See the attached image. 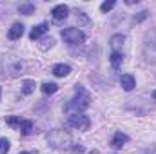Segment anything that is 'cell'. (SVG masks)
Listing matches in <instances>:
<instances>
[{"label":"cell","instance_id":"1","mask_svg":"<svg viewBox=\"0 0 156 154\" xmlns=\"http://www.w3.org/2000/svg\"><path fill=\"white\" fill-rule=\"evenodd\" d=\"M89 105H91V96H89V93L83 91V87L76 85V94H75V98L66 105V113H69V114L82 113V111H85Z\"/></svg>","mask_w":156,"mask_h":154},{"label":"cell","instance_id":"2","mask_svg":"<svg viewBox=\"0 0 156 154\" xmlns=\"http://www.w3.org/2000/svg\"><path fill=\"white\" fill-rule=\"evenodd\" d=\"M47 142L55 149H69L71 147V136L64 131H58V129L47 134Z\"/></svg>","mask_w":156,"mask_h":154},{"label":"cell","instance_id":"3","mask_svg":"<svg viewBox=\"0 0 156 154\" xmlns=\"http://www.w3.org/2000/svg\"><path fill=\"white\" fill-rule=\"evenodd\" d=\"M62 38L71 45H80L85 42V35L76 27H67V29H62Z\"/></svg>","mask_w":156,"mask_h":154},{"label":"cell","instance_id":"4","mask_svg":"<svg viewBox=\"0 0 156 154\" xmlns=\"http://www.w3.org/2000/svg\"><path fill=\"white\" fill-rule=\"evenodd\" d=\"M67 125L73 127V129H78V131H87L91 127V120L82 113H75V114H69Z\"/></svg>","mask_w":156,"mask_h":154},{"label":"cell","instance_id":"5","mask_svg":"<svg viewBox=\"0 0 156 154\" xmlns=\"http://www.w3.org/2000/svg\"><path fill=\"white\" fill-rule=\"evenodd\" d=\"M51 15H53V20H55V22H62V20L67 18V15H69V7H67L66 4H58V5L53 7Z\"/></svg>","mask_w":156,"mask_h":154},{"label":"cell","instance_id":"6","mask_svg":"<svg viewBox=\"0 0 156 154\" xmlns=\"http://www.w3.org/2000/svg\"><path fill=\"white\" fill-rule=\"evenodd\" d=\"M120 85H122V89L123 91H133L134 87H136V80H134V76L133 75H122V78H120Z\"/></svg>","mask_w":156,"mask_h":154},{"label":"cell","instance_id":"7","mask_svg":"<svg viewBox=\"0 0 156 154\" xmlns=\"http://www.w3.org/2000/svg\"><path fill=\"white\" fill-rule=\"evenodd\" d=\"M127 142H129V136H127V134H123V132H115V136H113V140H111V147H113V149H122Z\"/></svg>","mask_w":156,"mask_h":154},{"label":"cell","instance_id":"8","mask_svg":"<svg viewBox=\"0 0 156 154\" xmlns=\"http://www.w3.org/2000/svg\"><path fill=\"white\" fill-rule=\"evenodd\" d=\"M22 35H24V26H22L20 22L13 24V26H11V29L7 31V37H9V40H18Z\"/></svg>","mask_w":156,"mask_h":154},{"label":"cell","instance_id":"9","mask_svg":"<svg viewBox=\"0 0 156 154\" xmlns=\"http://www.w3.org/2000/svg\"><path fill=\"white\" fill-rule=\"evenodd\" d=\"M49 29V26L45 24V22H42V24H38V26H35L33 29H31V33H29V38L31 40H38L42 35H45V31Z\"/></svg>","mask_w":156,"mask_h":154},{"label":"cell","instance_id":"10","mask_svg":"<svg viewBox=\"0 0 156 154\" xmlns=\"http://www.w3.org/2000/svg\"><path fill=\"white\" fill-rule=\"evenodd\" d=\"M69 73H71V67H69L67 64H56V65L53 67V75H55V76H58V78L67 76Z\"/></svg>","mask_w":156,"mask_h":154},{"label":"cell","instance_id":"11","mask_svg":"<svg viewBox=\"0 0 156 154\" xmlns=\"http://www.w3.org/2000/svg\"><path fill=\"white\" fill-rule=\"evenodd\" d=\"M35 87H37L35 80H24V82H22V93H24L26 96L33 94V93H35Z\"/></svg>","mask_w":156,"mask_h":154},{"label":"cell","instance_id":"12","mask_svg":"<svg viewBox=\"0 0 156 154\" xmlns=\"http://www.w3.org/2000/svg\"><path fill=\"white\" fill-rule=\"evenodd\" d=\"M123 42H125V37H123V35H113L111 40H109V45H111L115 51H118V47H122Z\"/></svg>","mask_w":156,"mask_h":154},{"label":"cell","instance_id":"13","mask_svg":"<svg viewBox=\"0 0 156 154\" xmlns=\"http://www.w3.org/2000/svg\"><path fill=\"white\" fill-rule=\"evenodd\" d=\"M42 93L44 94H55L56 91H58V85L56 83H53V82H45V83H42Z\"/></svg>","mask_w":156,"mask_h":154},{"label":"cell","instance_id":"14","mask_svg":"<svg viewBox=\"0 0 156 154\" xmlns=\"http://www.w3.org/2000/svg\"><path fill=\"white\" fill-rule=\"evenodd\" d=\"M109 60H111V65H113L115 69H118V67L122 65V60H123V56H122V53H120V51H113Z\"/></svg>","mask_w":156,"mask_h":154},{"label":"cell","instance_id":"15","mask_svg":"<svg viewBox=\"0 0 156 154\" xmlns=\"http://www.w3.org/2000/svg\"><path fill=\"white\" fill-rule=\"evenodd\" d=\"M18 11H20V15H33V13H35V4H31V2L22 4V5L18 7Z\"/></svg>","mask_w":156,"mask_h":154},{"label":"cell","instance_id":"16","mask_svg":"<svg viewBox=\"0 0 156 154\" xmlns=\"http://www.w3.org/2000/svg\"><path fill=\"white\" fill-rule=\"evenodd\" d=\"M5 123H7L9 127H13V129H18V131H20L22 120H20V118H16V116H9V118H5Z\"/></svg>","mask_w":156,"mask_h":154},{"label":"cell","instance_id":"17","mask_svg":"<svg viewBox=\"0 0 156 154\" xmlns=\"http://www.w3.org/2000/svg\"><path fill=\"white\" fill-rule=\"evenodd\" d=\"M31 129H33V121H29V120H22V125H20L22 134H29Z\"/></svg>","mask_w":156,"mask_h":154},{"label":"cell","instance_id":"18","mask_svg":"<svg viewBox=\"0 0 156 154\" xmlns=\"http://www.w3.org/2000/svg\"><path fill=\"white\" fill-rule=\"evenodd\" d=\"M9 147H11L9 140L7 138H0V154H7L9 152Z\"/></svg>","mask_w":156,"mask_h":154},{"label":"cell","instance_id":"19","mask_svg":"<svg viewBox=\"0 0 156 154\" xmlns=\"http://www.w3.org/2000/svg\"><path fill=\"white\" fill-rule=\"evenodd\" d=\"M115 5H116V2H115V0H109V2H104V4L100 5V11H102V13H107V11H111V9H113Z\"/></svg>","mask_w":156,"mask_h":154},{"label":"cell","instance_id":"20","mask_svg":"<svg viewBox=\"0 0 156 154\" xmlns=\"http://www.w3.org/2000/svg\"><path fill=\"white\" fill-rule=\"evenodd\" d=\"M76 20L80 22V24H89V16L83 13V11H80V13H76Z\"/></svg>","mask_w":156,"mask_h":154},{"label":"cell","instance_id":"21","mask_svg":"<svg viewBox=\"0 0 156 154\" xmlns=\"http://www.w3.org/2000/svg\"><path fill=\"white\" fill-rule=\"evenodd\" d=\"M55 44V40L53 38H44L42 40V45H40V49H47V47H51Z\"/></svg>","mask_w":156,"mask_h":154},{"label":"cell","instance_id":"22","mask_svg":"<svg viewBox=\"0 0 156 154\" xmlns=\"http://www.w3.org/2000/svg\"><path fill=\"white\" fill-rule=\"evenodd\" d=\"M145 18H147V11H142L140 16H134V22H142V20H145Z\"/></svg>","mask_w":156,"mask_h":154},{"label":"cell","instance_id":"23","mask_svg":"<svg viewBox=\"0 0 156 154\" xmlns=\"http://www.w3.org/2000/svg\"><path fill=\"white\" fill-rule=\"evenodd\" d=\"M153 98H154V100H156V89H154V91H153Z\"/></svg>","mask_w":156,"mask_h":154},{"label":"cell","instance_id":"24","mask_svg":"<svg viewBox=\"0 0 156 154\" xmlns=\"http://www.w3.org/2000/svg\"><path fill=\"white\" fill-rule=\"evenodd\" d=\"M0 96H2V87H0Z\"/></svg>","mask_w":156,"mask_h":154},{"label":"cell","instance_id":"25","mask_svg":"<svg viewBox=\"0 0 156 154\" xmlns=\"http://www.w3.org/2000/svg\"><path fill=\"white\" fill-rule=\"evenodd\" d=\"M20 154H29V152H20Z\"/></svg>","mask_w":156,"mask_h":154}]
</instances>
